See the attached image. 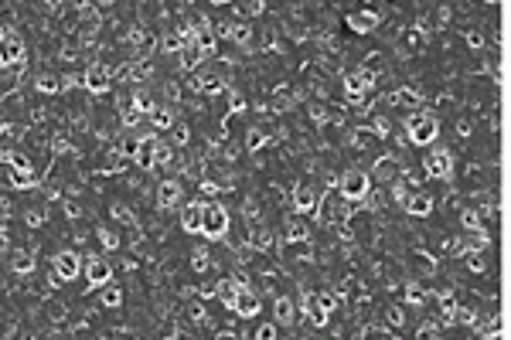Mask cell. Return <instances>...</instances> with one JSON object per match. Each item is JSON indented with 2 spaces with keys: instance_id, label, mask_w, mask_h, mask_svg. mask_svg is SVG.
Returning a JSON list of instances; mask_svg holds the SVG:
<instances>
[{
  "instance_id": "cell-2",
  "label": "cell",
  "mask_w": 511,
  "mask_h": 340,
  "mask_svg": "<svg viewBox=\"0 0 511 340\" xmlns=\"http://www.w3.org/2000/svg\"><path fill=\"white\" fill-rule=\"evenodd\" d=\"M372 191V177L365 173V170H358V167H348V170H341V177H338V194L351 204H358V201H365V194Z\"/></svg>"
},
{
  "instance_id": "cell-38",
  "label": "cell",
  "mask_w": 511,
  "mask_h": 340,
  "mask_svg": "<svg viewBox=\"0 0 511 340\" xmlns=\"http://www.w3.org/2000/svg\"><path fill=\"white\" fill-rule=\"evenodd\" d=\"M228 103H232V113H242V109H246V99H242L239 92H232V99H228Z\"/></svg>"
},
{
  "instance_id": "cell-15",
  "label": "cell",
  "mask_w": 511,
  "mask_h": 340,
  "mask_svg": "<svg viewBox=\"0 0 511 340\" xmlns=\"http://www.w3.org/2000/svg\"><path fill=\"white\" fill-rule=\"evenodd\" d=\"M157 136H140V147H137V167L140 170H154L157 167Z\"/></svg>"
},
{
  "instance_id": "cell-14",
  "label": "cell",
  "mask_w": 511,
  "mask_h": 340,
  "mask_svg": "<svg viewBox=\"0 0 511 340\" xmlns=\"http://www.w3.org/2000/svg\"><path fill=\"white\" fill-rule=\"evenodd\" d=\"M86 279H89V286H110L113 283V266L96 255V259L86 262Z\"/></svg>"
},
{
  "instance_id": "cell-11",
  "label": "cell",
  "mask_w": 511,
  "mask_h": 340,
  "mask_svg": "<svg viewBox=\"0 0 511 340\" xmlns=\"http://www.w3.org/2000/svg\"><path fill=\"white\" fill-rule=\"evenodd\" d=\"M52 273H55L61 283H72L82 273V259L75 252H58L55 259H52Z\"/></svg>"
},
{
  "instance_id": "cell-31",
  "label": "cell",
  "mask_w": 511,
  "mask_h": 340,
  "mask_svg": "<svg viewBox=\"0 0 511 340\" xmlns=\"http://www.w3.org/2000/svg\"><path fill=\"white\" fill-rule=\"evenodd\" d=\"M103 303H106V306H119V303H123L119 286H106V289H103Z\"/></svg>"
},
{
  "instance_id": "cell-32",
  "label": "cell",
  "mask_w": 511,
  "mask_h": 340,
  "mask_svg": "<svg viewBox=\"0 0 511 340\" xmlns=\"http://www.w3.org/2000/svg\"><path fill=\"white\" fill-rule=\"evenodd\" d=\"M235 10H239L242 17H256L259 10H266V3H259V0H256V3H235Z\"/></svg>"
},
{
  "instance_id": "cell-28",
  "label": "cell",
  "mask_w": 511,
  "mask_h": 340,
  "mask_svg": "<svg viewBox=\"0 0 511 340\" xmlns=\"http://www.w3.org/2000/svg\"><path fill=\"white\" fill-rule=\"evenodd\" d=\"M249 242H252V245H256V248H270V245H273V242H277V235H273V231H270V228H256V231H252V235H249Z\"/></svg>"
},
{
  "instance_id": "cell-21",
  "label": "cell",
  "mask_w": 511,
  "mask_h": 340,
  "mask_svg": "<svg viewBox=\"0 0 511 340\" xmlns=\"http://www.w3.org/2000/svg\"><path fill=\"white\" fill-rule=\"evenodd\" d=\"M137 147H140V136H137L133 129H123V133H119V140H116V153L133 160V157H137Z\"/></svg>"
},
{
  "instance_id": "cell-25",
  "label": "cell",
  "mask_w": 511,
  "mask_h": 340,
  "mask_svg": "<svg viewBox=\"0 0 511 340\" xmlns=\"http://www.w3.org/2000/svg\"><path fill=\"white\" fill-rule=\"evenodd\" d=\"M34 85H38V92H45V96H55V92H61V89H65V78H58V75H52V72H48V75H38V82H34Z\"/></svg>"
},
{
  "instance_id": "cell-20",
  "label": "cell",
  "mask_w": 511,
  "mask_h": 340,
  "mask_svg": "<svg viewBox=\"0 0 511 340\" xmlns=\"http://www.w3.org/2000/svg\"><path fill=\"white\" fill-rule=\"evenodd\" d=\"M157 201H161V208H174V204L181 201V184H177V180H161Z\"/></svg>"
},
{
  "instance_id": "cell-23",
  "label": "cell",
  "mask_w": 511,
  "mask_h": 340,
  "mask_svg": "<svg viewBox=\"0 0 511 340\" xmlns=\"http://www.w3.org/2000/svg\"><path fill=\"white\" fill-rule=\"evenodd\" d=\"M181 228L184 231H201V204H184V211H181Z\"/></svg>"
},
{
  "instance_id": "cell-8",
  "label": "cell",
  "mask_w": 511,
  "mask_h": 340,
  "mask_svg": "<svg viewBox=\"0 0 511 340\" xmlns=\"http://www.w3.org/2000/svg\"><path fill=\"white\" fill-rule=\"evenodd\" d=\"M372 89H375V78H372L368 72L354 68V72H348V75H344V92H348V99H351V103H358V99L372 96Z\"/></svg>"
},
{
  "instance_id": "cell-1",
  "label": "cell",
  "mask_w": 511,
  "mask_h": 340,
  "mask_svg": "<svg viewBox=\"0 0 511 340\" xmlns=\"http://www.w3.org/2000/svg\"><path fill=\"white\" fill-rule=\"evenodd\" d=\"M402 129H405V140L412 147H433L440 136V119L433 113H412L402 123Z\"/></svg>"
},
{
  "instance_id": "cell-34",
  "label": "cell",
  "mask_w": 511,
  "mask_h": 340,
  "mask_svg": "<svg viewBox=\"0 0 511 340\" xmlns=\"http://www.w3.org/2000/svg\"><path fill=\"white\" fill-rule=\"evenodd\" d=\"M463 41H467V48H474V52H481V48H484V34H481V31H467V34H463Z\"/></svg>"
},
{
  "instance_id": "cell-19",
  "label": "cell",
  "mask_w": 511,
  "mask_h": 340,
  "mask_svg": "<svg viewBox=\"0 0 511 340\" xmlns=\"http://www.w3.org/2000/svg\"><path fill=\"white\" fill-rule=\"evenodd\" d=\"M372 173H375L379 180H399L402 167H399L396 157H379V160H375V167H372Z\"/></svg>"
},
{
  "instance_id": "cell-26",
  "label": "cell",
  "mask_w": 511,
  "mask_h": 340,
  "mask_svg": "<svg viewBox=\"0 0 511 340\" xmlns=\"http://www.w3.org/2000/svg\"><path fill=\"white\" fill-rule=\"evenodd\" d=\"M10 266H14V273L28 276V273L34 269V259H31V252H24V248H21V252H14V255H10Z\"/></svg>"
},
{
  "instance_id": "cell-37",
  "label": "cell",
  "mask_w": 511,
  "mask_h": 340,
  "mask_svg": "<svg viewBox=\"0 0 511 340\" xmlns=\"http://www.w3.org/2000/svg\"><path fill=\"white\" fill-rule=\"evenodd\" d=\"M161 164H170V147H164V143H157V167Z\"/></svg>"
},
{
  "instance_id": "cell-3",
  "label": "cell",
  "mask_w": 511,
  "mask_h": 340,
  "mask_svg": "<svg viewBox=\"0 0 511 340\" xmlns=\"http://www.w3.org/2000/svg\"><path fill=\"white\" fill-rule=\"evenodd\" d=\"M201 235L212 238V242H222L228 235V211L226 204L212 201V204H201Z\"/></svg>"
},
{
  "instance_id": "cell-36",
  "label": "cell",
  "mask_w": 511,
  "mask_h": 340,
  "mask_svg": "<svg viewBox=\"0 0 511 340\" xmlns=\"http://www.w3.org/2000/svg\"><path fill=\"white\" fill-rule=\"evenodd\" d=\"M99 242H103L106 248H116V245H119V238H116V231H110V228H99Z\"/></svg>"
},
{
  "instance_id": "cell-30",
  "label": "cell",
  "mask_w": 511,
  "mask_h": 340,
  "mask_svg": "<svg viewBox=\"0 0 511 340\" xmlns=\"http://www.w3.org/2000/svg\"><path fill=\"white\" fill-rule=\"evenodd\" d=\"M228 38H232L235 45H246V41H252V31H249L246 24H232V31H228Z\"/></svg>"
},
{
  "instance_id": "cell-24",
  "label": "cell",
  "mask_w": 511,
  "mask_h": 340,
  "mask_svg": "<svg viewBox=\"0 0 511 340\" xmlns=\"http://www.w3.org/2000/svg\"><path fill=\"white\" fill-rule=\"evenodd\" d=\"M423 99L426 96H419L416 89H399L396 96H392V106H399V109H416V106H423Z\"/></svg>"
},
{
  "instance_id": "cell-16",
  "label": "cell",
  "mask_w": 511,
  "mask_h": 340,
  "mask_svg": "<svg viewBox=\"0 0 511 340\" xmlns=\"http://www.w3.org/2000/svg\"><path fill=\"white\" fill-rule=\"evenodd\" d=\"M297 313H300V306H297L293 296H277V299H273V320H277L280 327H290V323L297 320Z\"/></svg>"
},
{
  "instance_id": "cell-27",
  "label": "cell",
  "mask_w": 511,
  "mask_h": 340,
  "mask_svg": "<svg viewBox=\"0 0 511 340\" xmlns=\"http://www.w3.org/2000/svg\"><path fill=\"white\" fill-rule=\"evenodd\" d=\"M266 140H270V133H266L263 126H252V129L246 133V150H259Z\"/></svg>"
},
{
  "instance_id": "cell-6",
  "label": "cell",
  "mask_w": 511,
  "mask_h": 340,
  "mask_svg": "<svg viewBox=\"0 0 511 340\" xmlns=\"http://www.w3.org/2000/svg\"><path fill=\"white\" fill-rule=\"evenodd\" d=\"M28 55L24 48V38L14 34V31H0V68H10V65H21Z\"/></svg>"
},
{
  "instance_id": "cell-5",
  "label": "cell",
  "mask_w": 511,
  "mask_h": 340,
  "mask_svg": "<svg viewBox=\"0 0 511 340\" xmlns=\"http://www.w3.org/2000/svg\"><path fill=\"white\" fill-rule=\"evenodd\" d=\"M382 21H385V14H382L379 7H358V10L344 14V24H348L354 34H372Z\"/></svg>"
},
{
  "instance_id": "cell-35",
  "label": "cell",
  "mask_w": 511,
  "mask_h": 340,
  "mask_svg": "<svg viewBox=\"0 0 511 340\" xmlns=\"http://www.w3.org/2000/svg\"><path fill=\"white\" fill-rule=\"evenodd\" d=\"M191 269H194V273H208V252H194Z\"/></svg>"
},
{
  "instance_id": "cell-33",
  "label": "cell",
  "mask_w": 511,
  "mask_h": 340,
  "mask_svg": "<svg viewBox=\"0 0 511 340\" xmlns=\"http://www.w3.org/2000/svg\"><path fill=\"white\" fill-rule=\"evenodd\" d=\"M256 340H280V330H277V323H263V327L256 330Z\"/></svg>"
},
{
  "instance_id": "cell-18",
  "label": "cell",
  "mask_w": 511,
  "mask_h": 340,
  "mask_svg": "<svg viewBox=\"0 0 511 340\" xmlns=\"http://www.w3.org/2000/svg\"><path fill=\"white\" fill-rule=\"evenodd\" d=\"M382 323H385V327H392V330L405 327V323H409V306H402V303L385 306V310H382Z\"/></svg>"
},
{
  "instance_id": "cell-9",
  "label": "cell",
  "mask_w": 511,
  "mask_h": 340,
  "mask_svg": "<svg viewBox=\"0 0 511 340\" xmlns=\"http://www.w3.org/2000/svg\"><path fill=\"white\" fill-rule=\"evenodd\" d=\"M110 82H113V75H110L106 65H89V68L82 72V85H86V92H92V96L110 92Z\"/></svg>"
},
{
  "instance_id": "cell-22",
  "label": "cell",
  "mask_w": 511,
  "mask_h": 340,
  "mask_svg": "<svg viewBox=\"0 0 511 340\" xmlns=\"http://www.w3.org/2000/svg\"><path fill=\"white\" fill-rule=\"evenodd\" d=\"M307 228H303V222H297V218H286L283 222V242L286 245H300V242H307Z\"/></svg>"
},
{
  "instance_id": "cell-12",
  "label": "cell",
  "mask_w": 511,
  "mask_h": 340,
  "mask_svg": "<svg viewBox=\"0 0 511 340\" xmlns=\"http://www.w3.org/2000/svg\"><path fill=\"white\" fill-rule=\"evenodd\" d=\"M228 310L249 320V317H256V313H259V296H256V293H252L249 286H239V293L232 296V303H228Z\"/></svg>"
},
{
  "instance_id": "cell-4",
  "label": "cell",
  "mask_w": 511,
  "mask_h": 340,
  "mask_svg": "<svg viewBox=\"0 0 511 340\" xmlns=\"http://www.w3.org/2000/svg\"><path fill=\"white\" fill-rule=\"evenodd\" d=\"M0 157H7V164H10V184H14V187H34V184H38L34 164H31L28 153L10 150V153H0Z\"/></svg>"
},
{
  "instance_id": "cell-29",
  "label": "cell",
  "mask_w": 511,
  "mask_h": 340,
  "mask_svg": "<svg viewBox=\"0 0 511 340\" xmlns=\"http://www.w3.org/2000/svg\"><path fill=\"white\" fill-rule=\"evenodd\" d=\"M150 123H154V129H170V126H174V113L157 106V109L150 113Z\"/></svg>"
},
{
  "instance_id": "cell-13",
  "label": "cell",
  "mask_w": 511,
  "mask_h": 340,
  "mask_svg": "<svg viewBox=\"0 0 511 340\" xmlns=\"http://www.w3.org/2000/svg\"><path fill=\"white\" fill-rule=\"evenodd\" d=\"M433 204H437V201H433L426 191H409L405 201H402V208H405L412 218H430V215H433Z\"/></svg>"
},
{
  "instance_id": "cell-10",
  "label": "cell",
  "mask_w": 511,
  "mask_h": 340,
  "mask_svg": "<svg viewBox=\"0 0 511 340\" xmlns=\"http://www.w3.org/2000/svg\"><path fill=\"white\" fill-rule=\"evenodd\" d=\"M317 208H321V194H317V187L300 184V187L293 191V211L303 218V215H317Z\"/></svg>"
},
{
  "instance_id": "cell-17",
  "label": "cell",
  "mask_w": 511,
  "mask_h": 340,
  "mask_svg": "<svg viewBox=\"0 0 511 340\" xmlns=\"http://www.w3.org/2000/svg\"><path fill=\"white\" fill-rule=\"evenodd\" d=\"M405 266H409V273H416L419 279L437 276V259H433V255H426V252H409Z\"/></svg>"
},
{
  "instance_id": "cell-7",
  "label": "cell",
  "mask_w": 511,
  "mask_h": 340,
  "mask_svg": "<svg viewBox=\"0 0 511 340\" xmlns=\"http://www.w3.org/2000/svg\"><path fill=\"white\" fill-rule=\"evenodd\" d=\"M423 173L433 180H447L454 173V153L450 150H430L423 160Z\"/></svg>"
}]
</instances>
